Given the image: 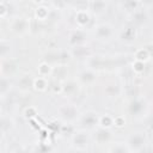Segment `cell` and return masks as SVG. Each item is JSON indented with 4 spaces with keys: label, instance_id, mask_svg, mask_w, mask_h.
<instances>
[{
    "label": "cell",
    "instance_id": "cell-1",
    "mask_svg": "<svg viewBox=\"0 0 153 153\" xmlns=\"http://www.w3.org/2000/svg\"><path fill=\"white\" fill-rule=\"evenodd\" d=\"M147 135L145 131L142 130H135L133 133H130L127 136V140L124 141L127 147L129 148L130 152H135V153H140L141 151H143V148L147 145Z\"/></svg>",
    "mask_w": 153,
    "mask_h": 153
},
{
    "label": "cell",
    "instance_id": "cell-2",
    "mask_svg": "<svg viewBox=\"0 0 153 153\" xmlns=\"http://www.w3.org/2000/svg\"><path fill=\"white\" fill-rule=\"evenodd\" d=\"M57 115L59 117L67 123H72L74 121H78L80 111L78 109V106L75 104L72 103H63L61 105H59L57 108Z\"/></svg>",
    "mask_w": 153,
    "mask_h": 153
},
{
    "label": "cell",
    "instance_id": "cell-3",
    "mask_svg": "<svg viewBox=\"0 0 153 153\" xmlns=\"http://www.w3.org/2000/svg\"><path fill=\"white\" fill-rule=\"evenodd\" d=\"M99 114L94 110H87L82 114L79 115V118H78V122L80 123L81 126V129H85V130H88V129H93V128H97L98 127V123H99Z\"/></svg>",
    "mask_w": 153,
    "mask_h": 153
},
{
    "label": "cell",
    "instance_id": "cell-4",
    "mask_svg": "<svg viewBox=\"0 0 153 153\" xmlns=\"http://www.w3.org/2000/svg\"><path fill=\"white\" fill-rule=\"evenodd\" d=\"M71 142H72V146L76 151L84 152L87 149V147L90 145V134L85 129H79L73 133V135L71 137Z\"/></svg>",
    "mask_w": 153,
    "mask_h": 153
},
{
    "label": "cell",
    "instance_id": "cell-5",
    "mask_svg": "<svg viewBox=\"0 0 153 153\" xmlns=\"http://www.w3.org/2000/svg\"><path fill=\"white\" fill-rule=\"evenodd\" d=\"M93 33L94 37L99 41H110L115 35V27L108 22H102L94 25Z\"/></svg>",
    "mask_w": 153,
    "mask_h": 153
},
{
    "label": "cell",
    "instance_id": "cell-6",
    "mask_svg": "<svg viewBox=\"0 0 153 153\" xmlns=\"http://www.w3.org/2000/svg\"><path fill=\"white\" fill-rule=\"evenodd\" d=\"M30 29V20L23 16H14L10 22V30L16 35H24Z\"/></svg>",
    "mask_w": 153,
    "mask_h": 153
},
{
    "label": "cell",
    "instance_id": "cell-7",
    "mask_svg": "<svg viewBox=\"0 0 153 153\" xmlns=\"http://www.w3.org/2000/svg\"><path fill=\"white\" fill-rule=\"evenodd\" d=\"M86 31L84 29H79L75 27L74 30L71 31L69 36H68V42L72 44V47L74 45H80V44H86Z\"/></svg>",
    "mask_w": 153,
    "mask_h": 153
},
{
    "label": "cell",
    "instance_id": "cell-8",
    "mask_svg": "<svg viewBox=\"0 0 153 153\" xmlns=\"http://www.w3.org/2000/svg\"><path fill=\"white\" fill-rule=\"evenodd\" d=\"M74 22L76 24V27L85 29L91 22V14L88 10H78L74 14Z\"/></svg>",
    "mask_w": 153,
    "mask_h": 153
},
{
    "label": "cell",
    "instance_id": "cell-9",
    "mask_svg": "<svg viewBox=\"0 0 153 153\" xmlns=\"http://www.w3.org/2000/svg\"><path fill=\"white\" fill-rule=\"evenodd\" d=\"M97 76H98V74H97L96 71L90 69V68L86 67L85 69H82V71L79 73L78 79H79V81H80L81 84H84V85H92L93 82L97 81Z\"/></svg>",
    "mask_w": 153,
    "mask_h": 153
},
{
    "label": "cell",
    "instance_id": "cell-10",
    "mask_svg": "<svg viewBox=\"0 0 153 153\" xmlns=\"http://www.w3.org/2000/svg\"><path fill=\"white\" fill-rule=\"evenodd\" d=\"M111 131L110 129H105L102 127H97L96 128V133H94V140L98 145H104L108 143L111 140Z\"/></svg>",
    "mask_w": 153,
    "mask_h": 153
},
{
    "label": "cell",
    "instance_id": "cell-11",
    "mask_svg": "<svg viewBox=\"0 0 153 153\" xmlns=\"http://www.w3.org/2000/svg\"><path fill=\"white\" fill-rule=\"evenodd\" d=\"M71 55L74 57V59H87L91 53H90V49L86 44H80V45H74L72 47L71 49Z\"/></svg>",
    "mask_w": 153,
    "mask_h": 153
},
{
    "label": "cell",
    "instance_id": "cell-12",
    "mask_svg": "<svg viewBox=\"0 0 153 153\" xmlns=\"http://www.w3.org/2000/svg\"><path fill=\"white\" fill-rule=\"evenodd\" d=\"M87 8L91 10L94 14H103V13H105L106 10L109 8V2H106V1H102V0L90 1Z\"/></svg>",
    "mask_w": 153,
    "mask_h": 153
},
{
    "label": "cell",
    "instance_id": "cell-13",
    "mask_svg": "<svg viewBox=\"0 0 153 153\" xmlns=\"http://www.w3.org/2000/svg\"><path fill=\"white\" fill-rule=\"evenodd\" d=\"M130 18H131L133 24L141 25L149 18V16H148V13H147V11L145 8H140L139 7L137 10H135L134 12L130 13Z\"/></svg>",
    "mask_w": 153,
    "mask_h": 153
},
{
    "label": "cell",
    "instance_id": "cell-14",
    "mask_svg": "<svg viewBox=\"0 0 153 153\" xmlns=\"http://www.w3.org/2000/svg\"><path fill=\"white\" fill-rule=\"evenodd\" d=\"M128 110H129V112H130L133 116H140V115L143 112V110H145V100H142V99H140V98L133 99V100L129 103Z\"/></svg>",
    "mask_w": 153,
    "mask_h": 153
},
{
    "label": "cell",
    "instance_id": "cell-15",
    "mask_svg": "<svg viewBox=\"0 0 153 153\" xmlns=\"http://www.w3.org/2000/svg\"><path fill=\"white\" fill-rule=\"evenodd\" d=\"M79 90V84L75 80H67L62 86H61V93L66 94L67 97L74 96Z\"/></svg>",
    "mask_w": 153,
    "mask_h": 153
},
{
    "label": "cell",
    "instance_id": "cell-16",
    "mask_svg": "<svg viewBox=\"0 0 153 153\" xmlns=\"http://www.w3.org/2000/svg\"><path fill=\"white\" fill-rule=\"evenodd\" d=\"M86 61H87V68L93 69L96 72H97V69L102 68L104 65V59L100 55H90L86 59Z\"/></svg>",
    "mask_w": 153,
    "mask_h": 153
},
{
    "label": "cell",
    "instance_id": "cell-17",
    "mask_svg": "<svg viewBox=\"0 0 153 153\" xmlns=\"http://www.w3.org/2000/svg\"><path fill=\"white\" fill-rule=\"evenodd\" d=\"M50 14V8H49V4L48 6H45V2H42L41 5H38V7L35 10V16L38 20H47L49 18Z\"/></svg>",
    "mask_w": 153,
    "mask_h": 153
},
{
    "label": "cell",
    "instance_id": "cell-18",
    "mask_svg": "<svg viewBox=\"0 0 153 153\" xmlns=\"http://www.w3.org/2000/svg\"><path fill=\"white\" fill-rule=\"evenodd\" d=\"M32 84H33V78H32V75L29 74V73H26V74H23V75L19 78L17 85H18V87H19L22 91H27V90L32 86Z\"/></svg>",
    "mask_w": 153,
    "mask_h": 153
},
{
    "label": "cell",
    "instance_id": "cell-19",
    "mask_svg": "<svg viewBox=\"0 0 153 153\" xmlns=\"http://www.w3.org/2000/svg\"><path fill=\"white\" fill-rule=\"evenodd\" d=\"M12 88V81L7 75H0V97L6 96Z\"/></svg>",
    "mask_w": 153,
    "mask_h": 153
},
{
    "label": "cell",
    "instance_id": "cell-20",
    "mask_svg": "<svg viewBox=\"0 0 153 153\" xmlns=\"http://www.w3.org/2000/svg\"><path fill=\"white\" fill-rule=\"evenodd\" d=\"M12 53V44L7 39H0V59H7Z\"/></svg>",
    "mask_w": 153,
    "mask_h": 153
},
{
    "label": "cell",
    "instance_id": "cell-21",
    "mask_svg": "<svg viewBox=\"0 0 153 153\" xmlns=\"http://www.w3.org/2000/svg\"><path fill=\"white\" fill-rule=\"evenodd\" d=\"M104 93L109 98H115L121 94V87L117 84H108L104 87Z\"/></svg>",
    "mask_w": 153,
    "mask_h": 153
},
{
    "label": "cell",
    "instance_id": "cell-22",
    "mask_svg": "<svg viewBox=\"0 0 153 153\" xmlns=\"http://www.w3.org/2000/svg\"><path fill=\"white\" fill-rule=\"evenodd\" d=\"M13 120L8 116H0V131L7 133L13 128Z\"/></svg>",
    "mask_w": 153,
    "mask_h": 153
},
{
    "label": "cell",
    "instance_id": "cell-23",
    "mask_svg": "<svg viewBox=\"0 0 153 153\" xmlns=\"http://www.w3.org/2000/svg\"><path fill=\"white\" fill-rule=\"evenodd\" d=\"M98 127H102L105 129H110L111 127H114V116H111L110 114H105V115L99 116Z\"/></svg>",
    "mask_w": 153,
    "mask_h": 153
},
{
    "label": "cell",
    "instance_id": "cell-24",
    "mask_svg": "<svg viewBox=\"0 0 153 153\" xmlns=\"http://www.w3.org/2000/svg\"><path fill=\"white\" fill-rule=\"evenodd\" d=\"M37 72H38V76L48 78V76L53 73V67H51L48 62H42V63L38 65V67H37Z\"/></svg>",
    "mask_w": 153,
    "mask_h": 153
},
{
    "label": "cell",
    "instance_id": "cell-25",
    "mask_svg": "<svg viewBox=\"0 0 153 153\" xmlns=\"http://www.w3.org/2000/svg\"><path fill=\"white\" fill-rule=\"evenodd\" d=\"M32 87H33L36 91H44V90L48 87V79H47V78H43V76L33 78Z\"/></svg>",
    "mask_w": 153,
    "mask_h": 153
},
{
    "label": "cell",
    "instance_id": "cell-26",
    "mask_svg": "<svg viewBox=\"0 0 153 153\" xmlns=\"http://www.w3.org/2000/svg\"><path fill=\"white\" fill-rule=\"evenodd\" d=\"M149 59H151V54H149V51H148L146 48H140V49H137V50H136L134 60H136V61H140V62H143V63H145V62H147Z\"/></svg>",
    "mask_w": 153,
    "mask_h": 153
},
{
    "label": "cell",
    "instance_id": "cell-27",
    "mask_svg": "<svg viewBox=\"0 0 153 153\" xmlns=\"http://www.w3.org/2000/svg\"><path fill=\"white\" fill-rule=\"evenodd\" d=\"M136 37V30L133 26L124 27L122 31V39L124 41H133Z\"/></svg>",
    "mask_w": 153,
    "mask_h": 153
},
{
    "label": "cell",
    "instance_id": "cell-28",
    "mask_svg": "<svg viewBox=\"0 0 153 153\" xmlns=\"http://www.w3.org/2000/svg\"><path fill=\"white\" fill-rule=\"evenodd\" d=\"M129 152H130V151H129V148L127 147L126 142H116V143L111 147V149H110L109 153H129Z\"/></svg>",
    "mask_w": 153,
    "mask_h": 153
},
{
    "label": "cell",
    "instance_id": "cell-29",
    "mask_svg": "<svg viewBox=\"0 0 153 153\" xmlns=\"http://www.w3.org/2000/svg\"><path fill=\"white\" fill-rule=\"evenodd\" d=\"M122 6H123V8H126L128 12H134L135 10H137L140 6H141V2H139V1H133V0H128V1H124V2H122Z\"/></svg>",
    "mask_w": 153,
    "mask_h": 153
},
{
    "label": "cell",
    "instance_id": "cell-30",
    "mask_svg": "<svg viewBox=\"0 0 153 153\" xmlns=\"http://www.w3.org/2000/svg\"><path fill=\"white\" fill-rule=\"evenodd\" d=\"M131 68H133V71H134L135 74H141V73H143V71H145V63L134 60V62L131 63Z\"/></svg>",
    "mask_w": 153,
    "mask_h": 153
},
{
    "label": "cell",
    "instance_id": "cell-31",
    "mask_svg": "<svg viewBox=\"0 0 153 153\" xmlns=\"http://www.w3.org/2000/svg\"><path fill=\"white\" fill-rule=\"evenodd\" d=\"M36 115H37V109L35 106H27L24 110V116L26 118H33Z\"/></svg>",
    "mask_w": 153,
    "mask_h": 153
},
{
    "label": "cell",
    "instance_id": "cell-32",
    "mask_svg": "<svg viewBox=\"0 0 153 153\" xmlns=\"http://www.w3.org/2000/svg\"><path fill=\"white\" fill-rule=\"evenodd\" d=\"M126 124V118L122 115H117L114 117V126L117 128H122Z\"/></svg>",
    "mask_w": 153,
    "mask_h": 153
},
{
    "label": "cell",
    "instance_id": "cell-33",
    "mask_svg": "<svg viewBox=\"0 0 153 153\" xmlns=\"http://www.w3.org/2000/svg\"><path fill=\"white\" fill-rule=\"evenodd\" d=\"M49 6H51L53 10H63L67 6V4L65 1H53L49 4Z\"/></svg>",
    "mask_w": 153,
    "mask_h": 153
},
{
    "label": "cell",
    "instance_id": "cell-34",
    "mask_svg": "<svg viewBox=\"0 0 153 153\" xmlns=\"http://www.w3.org/2000/svg\"><path fill=\"white\" fill-rule=\"evenodd\" d=\"M8 14V7L5 1H0V18H5Z\"/></svg>",
    "mask_w": 153,
    "mask_h": 153
},
{
    "label": "cell",
    "instance_id": "cell-35",
    "mask_svg": "<svg viewBox=\"0 0 153 153\" xmlns=\"http://www.w3.org/2000/svg\"><path fill=\"white\" fill-rule=\"evenodd\" d=\"M0 75H2V66H1V63H0Z\"/></svg>",
    "mask_w": 153,
    "mask_h": 153
},
{
    "label": "cell",
    "instance_id": "cell-36",
    "mask_svg": "<svg viewBox=\"0 0 153 153\" xmlns=\"http://www.w3.org/2000/svg\"><path fill=\"white\" fill-rule=\"evenodd\" d=\"M1 105H2V102H1V97H0V109H1Z\"/></svg>",
    "mask_w": 153,
    "mask_h": 153
},
{
    "label": "cell",
    "instance_id": "cell-37",
    "mask_svg": "<svg viewBox=\"0 0 153 153\" xmlns=\"http://www.w3.org/2000/svg\"><path fill=\"white\" fill-rule=\"evenodd\" d=\"M129 153H135V152H129Z\"/></svg>",
    "mask_w": 153,
    "mask_h": 153
}]
</instances>
